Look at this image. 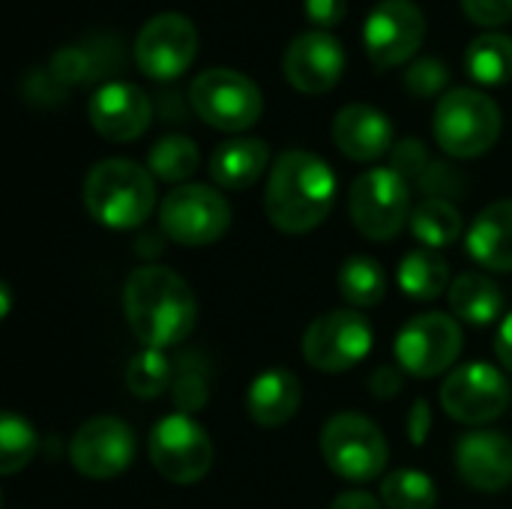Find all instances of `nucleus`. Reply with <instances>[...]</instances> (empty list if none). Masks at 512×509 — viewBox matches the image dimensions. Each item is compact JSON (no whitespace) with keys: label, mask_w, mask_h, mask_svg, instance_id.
Returning a JSON list of instances; mask_svg holds the SVG:
<instances>
[{"label":"nucleus","mask_w":512,"mask_h":509,"mask_svg":"<svg viewBox=\"0 0 512 509\" xmlns=\"http://www.w3.org/2000/svg\"><path fill=\"white\" fill-rule=\"evenodd\" d=\"M336 204L333 168L309 150H285L267 177L264 213L285 234L315 231Z\"/></svg>","instance_id":"obj_1"},{"label":"nucleus","mask_w":512,"mask_h":509,"mask_svg":"<svg viewBox=\"0 0 512 509\" xmlns=\"http://www.w3.org/2000/svg\"><path fill=\"white\" fill-rule=\"evenodd\" d=\"M123 312L144 348H171L195 330V294L168 267H138L123 288Z\"/></svg>","instance_id":"obj_2"},{"label":"nucleus","mask_w":512,"mask_h":509,"mask_svg":"<svg viewBox=\"0 0 512 509\" xmlns=\"http://www.w3.org/2000/svg\"><path fill=\"white\" fill-rule=\"evenodd\" d=\"M84 207L111 231L141 228L156 207L153 174L132 159H102L84 180Z\"/></svg>","instance_id":"obj_3"},{"label":"nucleus","mask_w":512,"mask_h":509,"mask_svg":"<svg viewBox=\"0 0 512 509\" xmlns=\"http://www.w3.org/2000/svg\"><path fill=\"white\" fill-rule=\"evenodd\" d=\"M501 123V108L492 96L474 87H453L438 99L432 132L447 156L474 159L495 147Z\"/></svg>","instance_id":"obj_4"},{"label":"nucleus","mask_w":512,"mask_h":509,"mask_svg":"<svg viewBox=\"0 0 512 509\" xmlns=\"http://www.w3.org/2000/svg\"><path fill=\"white\" fill-rule=\"evenodd\" d=\"M195 114L219 132H246L261 120L264 96L252 78L237 69H204L189 87Z\"/></svg>","instance_id":"obj_5"},{"label":"nucleus","mask_w":512,"mask_h":509,"mask_svg":"<svg viewBox=\"0 0 512 509\" xmlns=\"http://www.w3.org/2000/svg\"><path fill=\"white\" fill-rule=\"evenodd\" d=\"M348 213L354 228L369 240H393L411 222L408 180L393 168H372L351 183Z\"/></svg>","instance_id":"obj_6"},{"label":"nucleus","mask_w":512,"mask_h":509,"mask_svg":"<svg viewBox=\"0 0 512 509\" xmlns=\"http://www.w3.org/2000/svg\"><path fill=\"white\" fill-rule=\"evenodd\" d=\"M321 456L336 477L348 483H369L384 474L387 441L369 417L336 414L321 429Z\"/></svg>","instance_id":"obj_7"},{"label":"nucleus","mask_w":512,"mask_h":509,"mask_svg":"<svg viewBox=\"0 0 512 509\" xmlns=\"http://www.w3.org/2000/svg\"><path fill=\"white\" fill-rule=\"evenodd\" d=\"M162 231L180 246H210L231 225V204L204 183L174 186L159 204Z\"/></svg>","instance_id":"obj_8"},{"label":"nucleus","mask_w":512,"mask_h":509,"mask_svg":"<svg viewBox=\"0 0 512 509\" xmlns=\"http://www.w3.org/2000/svg\"><path fill=\"white\" fill-rule=\"evenodd\" d=\"M147 453L153 468L177 486L201 483L213 468V444L189 414L162 417L147 438Z\"/></svg>","instance_id":"obj_9"},{"label":"nucleus","mask_w":512,"mask_h":509,"mask_svg":"<svg viewBox=\"0 0 512 509\" xmlns=\"http://www.w3.org/2000/svg\"><path fill=\"white\" fill-rule=\"evenodd\" d=\"M372 351V327L354 309H333L315 318L303 336V357L318 372H348Z\"/></svg>","instance_id":"obj_10"},{"label":"nucleus","mask_w":512,"mask_h":509,"mask_svg":"<svg viewBox=\"0 0 512 509\" xmlns=\"http://www.w3.org/2000/svg\"><path fill=\"white\" fill-rule=\"evenodd\" d=\"M198 54V30L180 12L153 15L135 39V63L153 81L180 78Z\"/></svg>","instance_id":"obj_11"},{"label":"nucleus","mask_w":512,"mask_h":509,"mask_svg":"<svg viewBox=\"0 0 512 509\" xmlns=\"http://www.w3.org/2000/svg\"><path fill=\"white\" fill-rule=\"evenodd\" d=\"M396 363L414 378H435L447 372L462 354V327L456 318L429 312L411 318L396 336Z\"/></svg>","instance_id":"obj_12"},{"label":"nucleus","mask_w":512,"mask_h":509,"mask_svg":"<svg viewBox=\"0 0 512 509\" xmlns=\"http://www.w3.org/2000/svg\"><path fill=\"white\" fill-rule=\"evenodd\" d=\"M426 39V15L414 0H381L363 24L366 54L378 69L408 63Z\"/></svg>","instance_id":"obj_13"},{"label":"nucleus","mask_w":512,"mask_h":509,"mask_svg":"<svg viewBox=\"0 0 512 509\" xmlns=\"http://www.w3.org/2000/svg\"><path fill=\"white\" fill-rule=\"evenodd\" d=\"M507 402L510 384L489 363H465L450 372L441 387V408L465 426H483L498 420Z\"/></svg>","instance_id":"obj_14"},{"label":"nucleus","mask_w":512,"mask_h":509,"mask_svg":"<svg viewBox=\"0 0 512 509\" xmlns=\"http://www.w3.org/2000/svg\"><path fill=\"white\" fill-rule=\"evenodd\" d=\"M69 459L90 480H114L135 459V435L117 417H93L72 435Z\"/></svg>","instance_id":"obj_15"},{"label":"nucleus","mask_w":512,"mask_h":509,"mask_svg":"<svg viewBox=\"0 0 512 509\" xmlns=\"http://www.w3.org/2000/svg\"><path fill=\"white\" fill-rule=\"evenodd\" d=\"M87 114L102 138L135 141L147 132L153 120V102L132 81H105L93 90Z\"/></svg>","instance_id":"obj_16"},{"label":"nucleus","mask_w":512,"mask_h":509,"mask_svg":"<svg viewBox=\"0 0 512 509\" xmlns=\"http://www.w3.org/2000/svg\"><path fill=\"white\" fill-rule=\"evenodd\" d=\"M345 72V48L327 30H306L285 51V78L300 93H327Z\"/></svg>","instance_id":"obj_17"},{"label":"nucleus","mask_w":512,"mask_h":509,"mask_svg":"<svg viewBox=\"0 0 512 509\" xmlns=\"http://www.w3.org/2000/svg\"><path fill=\"white\" fill-rule=\"evenodd\" d=\"M456 471L477 492H501L512 483V441L501 432H468L456 444Z\"/></svg>","instance_id":"obj_18"},{"label":"nucleus","mask_w":512,"mask_h":509,"mask_svg":"<svg viewBox=\"0 0 512 509\" xmlns=\"http://www.w3.org/2000/svg\"><path fill=\"white\" fill-rule=\"evenodd\" d=\"M333 141L348 159L375 162L393 150V123L375 105L354 102L333 117Z\"/></svg>","instance_id":"obj_19"},{"label":"nucleus","mask_w":512,"mask_h":509,"mask_svg":"<svg viewBox=\"0 0 512 509\" xmlns=\"http://www.w3.org/2000/svg\"><path fill=\"white\" fill-rule=\"evenodd\" d=\"M303 402V387L294 372L288 369H267L261 372L246 393V411L249 417L264 429L285 426Z\"/></svg>","instance_id":"obj_20"},{"label":"nucleus","mask_w":512,"mask_h":509,"mask_svg":"<svg viewBox=\"0 0 512 509\" xmlns=\"http://www.w3.org/2000/svg\"><path fill=\"white\" fill-rule=\"evenodd\" d=\"M468 255L495 273H512V198L489 204L468 231Z\"/></svg>","instance_id":"obj_21"},{"label":"nucleus","mask_w":512,"mask_h":509,"mask_svg":"<svg viewBox=\"0 0 512 509\" xmlns=\"http://www.w3.org/2000/svg\"><path fill=\"white\" fill-rule=\"evenodd\" d=\"M270 147L261 138H228L210 156V177L222 189H249L267 168Z\"/></svg>","instance_id":"obj_22"},{"label":"nucleus","mask_w":512,"mask_h":509,"mask_svg":"<svg viewBox=\"0 0 512 509\" xmlns=\"http://www.w3.org/2000/svg\"><path fill=\"white\" fill-rule=\"evenodd\" d=\"M450 309L456 312V318L474 327H486L504 312V291L486 273L471 270L450 285Z\"/></svg>","instance_id":"obj_23"},{"label":"nucleus","mask_w":512,"mask_h":509,"mask_svg":"<svg viewBox=\"0 0 512 509\" xmlns=\"http://www.w3.org/2000/svg\"><path fill=\"white\" fill-rule=\"evenodd\" d=\"M465 69L480 87H504L512 81V36L483 33L465 51Z\"/></svg>","instance_id":"obj_24"},{"label":"nucleus","mask_w":512,"mask_h":509,"mask_svg":"<svg viewBox=\"0 0 512 509\" xmlns=\"http://www.w3.org/2000/svg\"><path fill=\"white\" fill-rule=\"evenodd\" d=\"M450 285V270L447 261L435 249H414L402 258L399 264V288L411 300H435L447 291Z\"/></svg>","instance_id":"obj_25"},{"label":"nucleus","mask_w":512,"mask_h":509,"mask_svg":"<svg viewBox=\"0 0 512 509\" xmlns=\"http://www.w3.org/2000/svg\"><path fill=\"white\" fill-rule=\"evenodd\" d=\"M336 282H339V294L354 309H372V306H378L387 297L384 267L375 258H369V255H351L339 267Z\"/></svg>","instance_id":"obj_26"},{"label":"nucleus","mask_w":512,"mask_h":509,"mask_svg":"<svg viewBox=\"0 0 512 509\" xmlns=\"http://www.w3.org/2000/svg\"><path fill=\"white\" fill-rule=\"evenodd\" d=\"M411 231L426 249H444L462 234V213L447 198H426L411 213Z\"/></svg>","instance_id":"obj_27"},{"label":"nucleus","mask_w":512,"mask_h":509,"mask_svg":"<svg viewBox=\"0 0 512 509\" xmlns=\"http://www.w3.org/2000/svg\"><path fill=\"white\" fill-rule=\"evenodd\" d=\"M198 162H201L198 147L186 135H165L147 153V171L156 180L177 183V186H183L198 171Z\"/></svg>","instance_id":"obj_28"},{"label":"nucleus","mask_w":512,"mask_h":509,"mask_svg":"<svg viewBox=\"0 0 512 509\" xmlns=\"http://www.w3.org/2000/svg\"><path fill=\"white\" fill-rule=\"evenodd\" d=\"M381 501L387 509H435L438 489L432 477L414 468H402L384 477L381 483Z\"/></svg>","instance_id":"obj_29"},{"label":"nucleus","mask_w":512,"mask_h":509,"mask_svg":"<svg viewBox=\"0 0 512 509\" xmlns=\"http://www.w3.org/2000/svg\"><path fill=\"white\" fill-rule=\"evenodd\" d=\"M36 450H39V438L33 426L15 411H6L0 417V474L12 477L24 471L33 462Z\"/></svg>","instance_id":"obj_30"},{"label":"nucleus","mask_w":512,"mask_h":509,"mask_svg":"<svg viewBox=\"0 0 512 509\" xmlns=\"http://www.w3.org/2000/svg\"><path fill=\"white\" fill-rule=\"evenodd\" d=\"M126 387L138 399L162 396L171 387V363L165 360V354L156 348H144L141 354H135L126 366Z\"/></svg>","instance_id":"obj_31"},{"label":"nucleus","mask_w":512,"mask_h":509,"mask_svg":"<svg viewBox=\"0 0 512 509\" xmlns=\"http://www.w3.org/2000/svg\"><path fill=\"white\" fill-rule=\"evenodd\" d=\"M447 81H450V69L444 66L441 57H420L405 72V87L420 99L438 96L447 87Z\"/></svg>","instance_id":"obj_32"},{"label":"nucleus","mask_w":512,"mask_h":509,"mask_svg":"<svg viewBox=\"0 0 512 509\" xmlns=\"http://www.w3.org/2000/svg\"><path fill=\"white\" fill-rule=\"evenodd\" d=\"M51 75L60 84H78L99 75V66L93 63V54L84 48H60L51 60Z\"/></svg>","instance_id":"obj_33"},{"label":"nucleus","mask_w":512,"mask_h":509,"mask_svg":"<svg viewBox=\"0 0 512 509\" xmlns=\"http://www.w3.org/2000/svg\"><path fill=\"white\" fill-rule=\"evenodd\" d=\"M432 165L429 153H426V144L417 141V138H405L399 141L393 150H390V168L399 171L405 180L408 177H423V171Z\"/></svg>","instance_id":"obj_34"},{"label":"nucleus","mask_w":512,"mask_h":509,"mask_svg":"<svg viewBox=\"0 0 512 509\" xmlns=\"http://www.w3.org/2000/svg\"><path fill=\"white\" fill-rule=\"evenodd\" d=\"M462 9L480 27H501L512 18V0H462Z\"/></svg>","instance_id":"obj_35"},{"label":"nucleus","mask_w":512,"mask_h":509,"mask_svg":"<svg viewBox=\"0 0 512 509\" xmlns=\"http://www.w3.org/2000/svg\"><path fill=\"white\" fill-rule=\"evenodd\" d=\"M306 18L318 27V30H330L336 24H342L345 12H348V0H303Z\"/></svg>","instance_id":"obj_36"},{"label":"nucleus","mask_w":512,"mask_h":509,"mask_svg":"<svg viewBox=\"0 0 512 509\" xmlns=\"http://www.w3.org/2000/svg\"><path fill=\"white\" fill-rule=\"evenodd\" d=\"M330 509H384L369 492H342L333 504H330Z\"/></svg>","instance_id":"obj_37"},{"label":"nucleus","mask_w":512,"mask_h":509,"mask_svg":"<svg viewBox=\"0 0 512 509\" xmlns=\"http://www.w3.org/2000/svg\"><path fill=\"white\" fill-rule=\"evenodd\" d=\"M495 354H498V360L504 363V369H510L512 372V315L504 318V324H501V330H498Z\"/></svg>","instance_id":"obj_38"}]
</instances>
